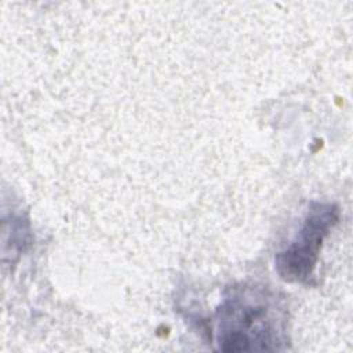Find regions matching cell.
<instances>
[{
  "label": "cell",
  "mask_w": 353,
  "mask_h": 353,
  "mask_svg": "<svg viewBox=\"0 0 353 353\" xmlns=\"http://www.w3.org/2000/svg\"><path fill=\"white\" fill-rule=\"evenodd\" d=\"M218 349L228 353L274 350L283 319L274 296L259 287H234L215 313Z\"/></svg>",
  "instance_id": "cell-1"
},
{
  "label": "cell",
  "mask_w": 353,
  "mask_h": 353,
  "mask_svg": "<svg viewBox=\"0 0 353 353\" xmlns=\"http://www.w3.org/2000/svg\"><path fill=\"white\" fill-rule=\"evenodd\" d=\"M339 207L334 203L312 201L294 239L276 254V272L287 283L309 284L324 240L339 222Z\"/></svg>",
  "instance_id": "cell-2"
}]
</instances>
